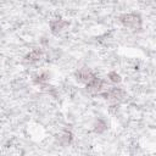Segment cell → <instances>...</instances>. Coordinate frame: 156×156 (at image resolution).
Segmentation results:
<instances>
[{"instance_id": "cell-5", "label": "cell", "mask_w": 156, "mask_h": 156, "mask_svg": "<svg viewBox=\"0 0 156 156\" xmlns=\"http://www.w3.org/2000/svg\"><path fill=\"white\" fill-rule=\"evenodd\" d=\"M40 57H41V52H40L39 50H33V51H30V52L26 56V61H28L29 63H34V62L39 61Z\"/></svg>"}, {"instance_id": "cell-1", "label": "cell", "mask_w": 156, "mask_h": 156, "mask_svg": "<svg viewBox=\"0 0 156 156\" xmlns=\"http://www.w3.org/2000/svg\"><path fill=\"white\" fill-rule=\"evenodd\" d=\"M121 22L128 27V28H139L141 26V20L138 15L135 13H126L123 16H121Z\"/></svg>"}, {"instance_id": "cell-4", "label": "cell", "mask_w": 156, "mask_h": 156, "mask_svg": "<svg viewBox=\"0 0 156 156\" xmlns=\"http://www.w3.org/2000/svg\"><path fill=\"white\" fill-rule=\"evenodd\" d=\"M50 26H51V29L54 32H60V30H62L67 26V22L63 21V20H61V18H57V20H54L50 23Z\"/></svg>"}, {"instance_id": "cell-7", "label": "cell", "mask_w": 156, "mask_h": 156, "mask_svg": "<svg viewBox=\"0 0 156 156\" xmlns=\"http://www.w3.org/2000/svg\"><path fill=\"white\" fill-rule=\"evenodd\" d=\"M108 79H110L111 82H113V83H118V82L121 80V77H119V74H117L116 72H111V73L108 74Z\"/></svg>"}, {"instance_id": "cell-2", "label": "cell", "mask_w": 156, "mask_h": 156, "mask_svg": "<svg viewBox=\"0 0 156 156\" xmlns=\"http://www.w3.org/2000/svg\"><path fill=\"white\" fill-rule=\"evenodd\" d=\"M101 94L106 99H110V100H113V101H119L126 96L124 90L121 89V88H117V87H113V88H110V89L106 88Z\"/></svg>"}, {"instance_id": "cell-3", "label": "cell", "mask_w": 156, "mask_h": 156, "mask_svg": "<svg viewBox=\"0 0 156 156\" xmlns=\"http://www.w3.org/2000/svg\"><path fill=\"white\" fill-rule=\"evenodd\" d=\"M94 76H95V74L93 73V71H91L90 68H87V67L80 68V69H78V71L76 72V77H77V79H78L79 82L85 83V84H87Z\"/></svg>"}, {"instance_id": "cell-6", "label": "cell", "mask_w": 156, "mask_h": 156, "mask_svg": "<svg viewBox=\"0 0 156 156\" xmlns=\"http://www.w3.org/2000/svg\"><path fill=\"white\" fill-rule=\"evenodd\" d=\"M106 127H107V124L104 119H98V122L95 123V130L96 132H102L106 129Z\"/></svg>"}]
</instances>
